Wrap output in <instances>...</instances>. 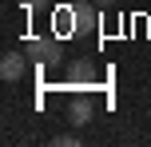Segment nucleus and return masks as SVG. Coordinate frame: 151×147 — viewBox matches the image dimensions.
I'll list each match as a JSON object with an SVG mask.
<instances>
[{"mask_svg": "<svg viewBox=\"0 0 151 147\" xmlns=\"http://www.w3.org/2000/svg\"><path fill=\"white\" fill-rule=\"evenodd\" d=\"M72 16H76V32H96V24H99V4H96V0H91V4L76 0V4H72Z\"/></svg>", "mask_w": 151, "mask_h": 147, "instance_id": "7ed1b4c3", "label": "nucleus"}, {"mask_svg": "<svg viewBox=\"0 0 151 147\" xmlns=\"http://www.w3.org/2000/svg\"><path fill=\"white\" fill-rule=\"evenodd\" d=\"M96 80H99L96 64H88V60H68V84L83 87V84H96Z\"/></svg>", "mask_w": 151, "mask_h": 147, "instance_id": "20e7f679", "label": "nucleus"}, {"mask_svg": "<svg viewBox=\"0 0 151 147\" xmlns=\"http://www.w3.org/2000/svg\"><path fill=\"white\" fill-rule=\"evenodd\" d=\"M48 0H20V8H28V12H36V8H44Z\"/></svg>", "mask_w": 151, "mask_h": 147, "instance_id": "0eeeda50", "label": "nucleus"}, {"mask_svg": "<svg viewBox=\"0 0 151 147\" xmlns=\"http://www.w3.org/2000/svg\"><path fill=\"white\" fill-rule=\"evenodd\" d=\"M96 4H99V8H111V4H115V0H96Z\"/></svg>", "mask_w": 151, "mask_h": 147, "instance_id": "6e6552de", "label": "nucleus"}, {"mask_svg": "<svg viewBox=\"0 0 151 147\" xmlns=\"http://www.w3.org/2000/svg\"><path fill=\"white\" fill-rule=\"evenodd\" d=\"M56 147H80V135H76V131H64V135H56Z\"/></svg>", "mask_w": 151, "mask_h": 147, "instance_id": "423d86ee", "label": "nucleus"}, {"mask_svg": "<svg viewBox=\"0 0 151 147\" xmlns=\"http://www.w3.org/2000/svg\"><path fill=\"white\" fill-rule=\"evenodd\" d=\"M60 40H64V36H56V32H52V36H36V40H24V52H28V56H32L36 64H56V60L64 56V44H60Z\"/></svg>", "mask_w": 151, "mask_h": 147, "instance_id": "f257e3e1", "label": "nucleus"}, {"mask_svg": "<svg viewBox=\"0 0 151 147\" xmlns=\"http://www.w3.org/2000/svg\"><path fill=\"white\" fill-rule=\"evenodd\" d=\"M28 52H4V60H0V76L12 84V80H24V72H28Z\"/></svg>", "mask_w": 151, "mask_h": 147, "instance_id": "f03ea898", "label": "nucleus"}, {"mask_svg": "<svg viewBox=\"0 0 151 147\" xmlns=\"http://www.w3.org/2000/svg\"><path fill=\"white\" fill-rule=\"evenodd\" d=\"M68 119H72V127H88V119H91V103H88V100H72Z\"/></svg>", "mask_w": 151, "mask_h": 147, "instance_id": "39448f33", "label": "nucleus"}]
</instances>
